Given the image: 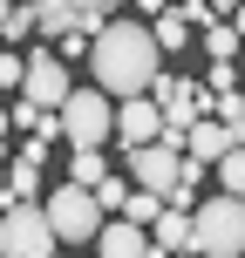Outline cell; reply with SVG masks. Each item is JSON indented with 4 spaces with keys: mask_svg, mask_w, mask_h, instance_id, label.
Listing matches in <instances>:
<instances>
[{
    "mask_svg": "<svg viewBox=\"0 0 245 258\" xmlns=\"http://www.w3.org/2000/svg\"><path fill=\"white\" fill-rule=\"evenodd\" d=\"M157 129H164V109L150 102V89H143V95H116V129H109V136H123V150L150 143Z\"/></svg>",
    "mask_w": 245,
    "mask_h": 258,
    "instance_id": "30bf717a",
    "label": "cell"
},
{
    "mask_svg": "<svg viewBox=\"0 0 245 258\" xmlns=\"http://www.w3.org/2000/svg\"><path fill=\"white\" fill-rule=\"evenodd\" d=\"M150 21H157L150 34H157V48H164V54H170V48H184V41H191V21H184V7H164V14H150Z\"/></svg>",
    "mask_w": 245,
    "mask_h": 258,
    "instance_id": "5bb4252c",
    "label": "cell"
},
{
    "mask_svg": "<svg viewBox=\"0 0 245 258\" xmlns=\"http://www.w3.org/2000/svg\"><path fill=\"white\" fill-rule=\"evenodd\" d=\"M7 129H14V116H7V109H0V143H7Z\"/></svg>",
    "mask_w": 245,
    "mask_h": 258,
    "instance_id": "484cf974",
    "label": "cell"
},
{
    "mask_svg": "<svg viewBox=\"0 0 245 258\" xmlns=\"http://www.w3.org/2000/svg\"><path fill=\"white\" fill-rule=\"evenodd\" d=\"M164 68V48L143 21H103L89 41V75L103 95H143L150 75Z\"/></svg>",
    "mask_w": 245,
    "mask_h": 258,
    "instance_id": "6da1fadb",
    "label": "cell"
},
{
    "mask_svg": "<svg viewBox=\"0 0 245 258\" xmlns=\"http://www.w3.org/2000/svg\"><path fill=\"white\" fill-rule=\"evenodd\" d=\"M0 211H7V204H0Z\"/></svg>",
    "mask_w": 245,
    "mask_h": 258,
    "instance_id": "f1b7e54d",
    "label": "cell"
},
{
    "mask_svg": "<svg viewBox=\"0 0 245 258\" xmlns=\"http://www.w3.org/2000/svg\"><path fill=\"white\" fill-rule=\"evenodd\" d=\"M211 183H225L232 197H245V150H238V143L218 156V163H211Z\"/></svg>",
    "mask_w": 245,
    "mask_h": 258,
    "instance_id": "2e32d148",
    "label": "cell"
},
{
    "mask_svg": "<svg viewBox=\"0 0 245 258\" xmlns=\"http://www.w3.org/2000/svg\"><path fill=\"white\" fill-rule=\"evenodd\" d=\"M68 89H75V75H68V61H62L55 48H34V54L21 61V102H34V109H55Z\"/></svg>",
    "mask_w": 245,
    "mask_h": 258,
    "instance_id": "8992f818",
    "label": "cell"
},
{
    "mask_svg": "<svg viewBox=\"0 0 245 258\" xmlns=\"http://www.w3.org/2000/svg\"><path fill=\"white\" fill-rule=\"evenodd\" d=\"M177 163H184V150H177V143H164V136H150V143L129 150V177H136L143 190H157V197L177 183Z\"/></svg>",
    "mask_w": 245,
    "mask_h": 258,
    "instance_id": "ba28073f",
    "label": "cell"
},
{
    "mask_svg": "<svg viewBox=\"0 0 245 258\" xmlns=\"http://www.w3.org/2000/svg\"><path fill=\"white\" fill-rule=\"evenodd\" d=\"M191 251L198 258H238L245 251V197L218 190L191 211Z\"/></svg>",
    "mask_w": 245,
    "mask_h": 258,
    "instance_id": "7a4b0ae2",
    "label": "cell"
},
{
    "mask_svg": "<svg viewBox=\"0 0 245 258\" xmlns=\"http://www.w3.org/2000/svg\"><path fill=\"white\" fill-rule=\"evenodd\" d=\"M0 183H7V163H0Z\"/></svg>",
    "mask_w": 245,
    "mask_h": 258,
    "instance_id": "83f0119b",
    "label": "cell"
},
{
    "mask_svg": "<svg viewBox=\"0 0 245 258\" xmlns=\"http://www.w3.org/2000/svg\"><path fill=\"white\" fill-rule=\"evenodd\" d=\"M68 7H75V14H116L123 0H68Z\"/></svg>",
    "mask_w": 245,
    "mask_h": 258,
    "instance_id": "7402d4cb",
    "label": "cell"
},
{
    "mask_svg": "<svg viewBox=\"0 0 245 258\" xmlns=\"http://www.w3.org/2000/svg\"><path fill=\"white\" fill-rule=\"evenodd\" d=\"M225 150H232V129H225L218 116H198L191 129H184V156H198V163H218Z\"/></svg>",
    "mask_w": 245,
    "mask_h": 258,
    "instance_id": "8fae6325",
    "label": "cell"
},
{
    "mask_svg": "<svg viewBox=\"0 0 245 258\" xmlns=\"http://www.w3.org/2000/svg\"><path fill=\"white\" fill-rule=\"evenodd\" d=\"M157 211H164V197H157V190H143V183H136V190L123 197V218H129V224H150Z\"/></svg>",
    "mask_w": 245,
    "mask_h": 258,
    "instance_id": "ac0fdd59",
    "label": "cell"
},
{
    "mask_svg": "<svg viewBox=\"0 0 245 258\" xmlns=\"http://www.w3.org/2000/svg\"><path fill=\"white\" fill-rule=\"evenodd\" d=\"M89 245L103 258H150V224H129L123 211H103V224H95Z\"/></svg>",
    "mask_w": 245,
    "mask_h": 258,
    "instance_id": "9c48e42d",
    "label": "cell"
},
{
    "mask_svg": "<svg viewBox=\"0 0 245 258\" xmlns=\"http://www.w3.org/2000/svg\"><path fill=\"white\" fill-rule=\"evenodd\" d=\"M7 7H14V0H0V21H7Z\"/></svg>",
    "mask_w": 245,
    "mask_h": 258,
    "instance_id": "4316f807",
    "label": "cell"
},
{
    "mask_svg": "<svg viewBox=\"0 0 245 258\" xmlns=\"http://www.w3.org/2000/svg\"><path fill=\"white\" fill-rule=\"evenodd\" d=\"M27 34H34V0H27V7H7V21H0V41H7V48H21Z\"/></svg>",
    "mask_w": 245,
    "mask_h": 258,
    "instance_id": "e0dca14e",
    "label": "cell"
},
{
    "mask_svg": "<svg viewBox=\"0 0 245 258\" xmlns=\"http://www.w3.org/2000/svg\"><path fill=\"white\" fill-rule=\"evenodd\" d=\"M89 190H95V204H103V211H123V197H129V183H123V177H109V170H103V177H95Z\"/></svg>",
    "mask_w": 245,
    "mask_h": 258,
    "instance_id": "d6986e66",
    "label": "cell"
},
{
    "mask_svg": "<svg viewBox=\"0 0 245 258\" xmlns=\"http://www.w3.org/2000/svg\"><path fill=\"white\" fill-rule=\"evenodd\" d=\"M205 89H211V95H225V89H238V68H232V61H211V75H205Z\"/></svg>",
    "mask_w": 245,
    "mask_h": 258,
    "instance_id": "ffe728a7",
    "label": "cell"
},
{
    "mask_svg": "<svg viewBox=\"0 0 245 258\" xmlns=\"http://www.w3.org/2000/svg\"><path fill=\"white\" fill-rule=\"evenodd\" d=\"M136 14H164V0H136Z\"/></svg>",
    "mask_w": 245,
    "mask_h": 258,
    "instance_id": "d4e9b609",
    "label": "cell"
},
{
    "mask_svg": "<svg viewBox=\"0 0 245 258\" xmlns=\"http://www.w3.org/2000/svg\"><path fill=\"white\" fill-rule=\"evenodd\" d=\"M150 102L164 109V129H191L198 116H211V89H191L184 75H150Z\"/></svg>",
    "mask_w": 245,
    "mask_h": 258,
    "instance_id": "52a82bcc",
    "label": "cell"
},
{
    "mask_svg": "<svg viewBox=\"0 0 245 258\" xmlns=\"http://www.w3.org/2000/svg\"><path fill=\"white\" fill-rule=\"evenodd\" d=\"M41 211H48V224H55V238H62V245H89L95 224H103V204H95L89 183H62Z\"/></svg>",
    "mask_w": 245,
    "mask_h": 258,
    "instance_id": "5b68a950",
    "label": "cell"
},
{
    "mask_svg": "<svg viewBox=\"0 0 245 258\" xmlns=\"http://www.w3.org/2000/svg\"><path fill=\"white\" fill-rule=\"evenodd\" d=\"M150 251H184L191 258V211H177V204H164L150 218Z\"/></svg>",
    "mask_w": 245,
    "mask_h": 258,
    "instance_id": "7c38bea8",
    "label": "cell"
},
{
    "mask_svg": "<svg viewBox=\"0 0 245 258\" xmlns=\"http://www.w3.org/2000/svg\"><path fill=\"white\" fill-rule=\"evenodd\" d=\"M103 170H109L103 143H75V156H68V183H95Z\"/></svg>",
    "mask_w": 245,
    "mask_h": 258,
    "instance_id": "4fadbf2b",
    "label": "cell"
},
{
    "mask_svg": "<svg viewBox=\"0 0 245 258\" xmlns=\"http://www.w3.org/2000/svg\"><path fill=\"white\" fill-rule=\"evenodd\" d=\"M62 238H55V224H48V211L27 197V204H7L0 211V251L7 258H48Z\"/></svg>",
    "mask_w": 245,
    "mask_h": 258,
    "instance_id": "277c9868",
    "label": "cell"
},
{
    "mask_svg": "<svg viewBox=\"0 0 245 258\" xmlns=\"http://www.w3.org/2000/svg\"><path fill=\"white\" fill-rule=\"evenodd\" d=\"M205 7H211V14H232V7H238V0H205Z\"/></svg>",
    "mask_w": 245,
    "mask_h": 258,
    "instance_id": "cb8c5ba5",
    "label": "cell"
},
{
    "mask_svg": "<svg viewBox=\"0 0 245 258\" xmlns=\"http://www.w3.org/2000/svg\"><path fill=\"white\" fill-rule=\"evenodd\" d=\"M205 54H211V61H232V54H238V27L225 21V14L205 21Z\"/></svg>",
    "mask_w": 245,
    "mask_h": 258,
    "instance_id": "9a60e30c",
    "label": "cell"
},
{
    "mask_svg": "<svg viewBox=\"0 0 245 258\" xmlns=\"http://www.w3.org/2000/svg\"><path fill=\"white\" fill-rule=\"evenodd\" d=\"M225 21H232V27H238V48H245V7H232V14H225Z\"/></svg>",
    "mask_w": 245,
    "mask_h": 258,
    "instance_id": "603a6c76",
    "label": "cell"
},
{
    "mask_svg": "<svg viewBox=\"0 0 245 258\" xmlns=\"http://www.w3.org/2000/svg\"><path fill=\"white\" fill-rule=\"evenodd\" d=\"M0 89H21V54L0 48Z\"/></svg>",
    "mask_w": 245,
    "mask_h": 258,
    "instance_id": "44dd1931",
    "label": "cell"
},
{
    "mask_svg": "<svg viewBox=\"0 0 245 258\" xmlns=\"http://www.w3.org/2000/svg\"><path fill=\"white\" fill-rule=\"evenodd\" d=\"M55 122H62L68 143H109V129H116V95H103V89H68L62 102H55Z\"/></svg>",
    "mask_w": 245,
    "mask_h": 258,
    "instance_id": "3957f363",
    "label": "cell"
}]
</instances>
